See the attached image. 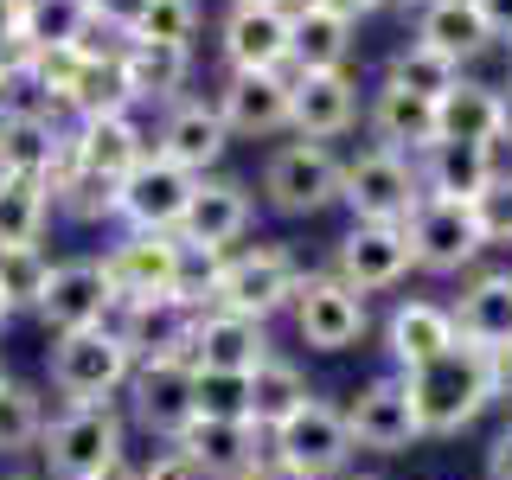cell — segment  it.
Wrapping results in <instances>:
<instances>
[{"mask_svg": "<svg viewBox=\"0 0 512 480\" xmlns=\"http://www.w3.org/2000/svg\"><path fill=\"white\" fill-rule=\"evenodd\" d=\"M404 391L416 404L423 436H455V429H468L493 404V359L480 346H448L442 359L404 372Z\"/></svg>", "mask_w": 512, "mask_h": 480, "instance_id": "obj_1", "label": "cell"}, {"mask_svg": "<svg viewBox=\"0 0 512 480\" xmlns=\"http://www.w3.org/2000/svg\"><path fill=\"white\" fill-rule=\"evenodd\" d=\"M128 378H135V352L116 333V320L52 340V391L64 404H109Z\"/></svg>", "mask_w": 512, "mask_h": 480, "instance_id": "obj_2", "label": "cell"}, {"mask_svg": "<svg viewBox=\"0 0 512 480\" xmlns=\"http://www.w3.org/2000/svg\"><path fill=\"white\" fill-rule=\"evenodd\" d=\"M295 295H301V263H295V250H282V244H256V250L218 256L212 308L244 314V320H269L276 308H295Z\"/></svg>", "mask_w": 512, "mask_h": 480, "instance_id": "obj_3", "label": "cell"}, {"mask_svg": "<svg viewBox=\"0 0 512 480\" xmlns=\"http://www.w3.org/2000/svg\"><path fill=\"white\" fill-rule=\"evenodd\" d=\"M39 455L52 461V480H96L122 461V416L109 404H64L45 423Z\"/></svg>", "mask_w": 512, "mask_h": 480, "instance_id": "obj_4", "label": "cell"}, {"mask_svg": "<svg viewBox=\"0 0 512 480\" xmlns=\"http://www.w3.org/2000/svg\"><path fill=\"white\" fill-rule=\"evenodd\" d=\"M340 199L352 205V218L359 224H404L416 212V199H423V180H416V167L404 154H391V148H365V154H352L346 160V173H340Z\"/></svg>", "mask_w": 512, "mask_h": 480, "instance_id": "obj_5", "label": "cell"}, {"mask_svg": "<svg viewBox=\"0 0 512 480\" xmlns=\"http://www.w3.org/2000/svg\"><path fill=\"white\" fill-rule=\"evenodd\" d=\"M199 192V173L173 167L148 148V160H135V173H122L116 186V218L128 231H154V237H180V218Z\"/></svg>", "mask_w": 512, "mask_h": 480, "instance_id": "obj_6", "label": "cell"}, {"mask_svg": "<svg viewBox=\"0 0 512 480\" xmlns=\"http://www.w3.org/2000/svg\"><path fill=\"white\" fill-rule=\"evenodd\" d=\"M340 173L346 167L333 160L327 141H288L263 167V199L276 205L282 218H314L340 199Z\"/></svg>", "mask_w": 512, "mask_h": 480, "instance_id": "obj_7", "label": "cell"}, {"mask_svg": "<svg viewBox=\"0 0 512 480\" xmlns=\"http://www.w3.org/2000/svg\"><path fill=\"white\" fill-rule=\"evenodd\" d=\"M404 231H410L416 269H429V276H461V269H468L474 256L487 250L474 205H461V199H436V192H423V199H416V212L404 218Z\"/></svg>", "mask_w": 512, "mask_h": 480, "instance_id": "obj_8", "label": "cell"}, {"mask_svg": "<svg viewBox=\"0 0 512 480\" xmlns=\"http://www.w3.org/2000/svg\"><path fill=\"white\" fill-rule=\"evenodd\" d=\"M269 455H282L288 468H301V474H314V480L340 474L346 461H352L346 410H333V404H320V397H308L295 416H282V423L269 429Z\"/></svg>", "mask_w": 512, "mask_h": 480, "instance_id": "obj_9", "label": "cell"}, {"mask_svg": "<svg viewBox=\"0 0 512 480\" xmlns=\"http://www.w3.org/2000/svg\"><path fill=\"white\" fill-rule=\"evenodd\" d=\"M416 269L410 231L404 224H352L333 250V276H340L352 295H378V288H397Z\"/></svg>", "mask_w": 512, "mask_h": 480, "instance_id": "obj_10", "label": "cell"}, {"mask_svg": "<svg viewBox=\"0 0 512 480\" xmlns=\"http://www.w3.org/2000/svg\"><path fill=\"white\" fill-rule=\"evenodd\" d=\"M122 308L116 282H109L103 256H84V263H58L52 269V288L39 301V320L52 333H84V327H109Z\"/></svg>", "mask_w": 512, "mask_h": 480, "instance_id": "obj_11", "label": "cell"}, {"mask_svg": "<svg viewBox=\"0 0 512 480\" xmlns=\"http://www.w3.org/2000/svg\"><path fill=\"white\" fill-rule=\"evenodd\" d=\"M128 397H135V423L148 429L154 442H180L192 429V365L160 352V359H135V378H128Z\"/></svg>", "mask_w": 512, "mask_h": 480, "instance_id": "obj_12", "label": "cell"}, {"mask_svg": "<svg viewBox=\"0 0 512 480\" xmlns=\"http://www.w3.org/2000/svg\"><path fill=\"white\" fill-rule=\"evenodd\" d=\"M109 282H116L122 301H160V295H180L186 276V244L180 237H154V231H128L116 250L103 256Z\"/></svg>", "mask_w": 512, "mask_h": 480, "instance_id": "obj_13", "label": "cell"}, {"mask_svg": "<svg viewBox=\"0 0 512 480\" xmlns=\"http://www.w3.org/2000/svg\"><path fill=\"white\" fill-rule=\"evenodd\" d=\"M352 448H372V455H404V448L423 442V423H416V404L404 391V378H372L346 410Z\"/></svg>", "mask_w": 512, "mask_h": 480, "instance_id": "obj_14", "label": "cell"}, {"mask_svg": "<svg viewBox=\"0 0 512 480\" xmlns=\"http://www.w3.org/2000/svg\"><path fill=\"white\" fill-rule=\"evenodd\" d=\"M295 327L314 352H346L365 333V295H352L340 276H301Z\"/></svg>", "mask_w": 512, "mask_h": 480, "instance_id": "obj_15", "label": "cell"}, {"mask_svg": "<svg viewBox=\"0 0 512 480\" xmlns=\"http://www.w3.org/2000/svg\"><path fill=\"white\" fill-rule=\"evenodd\" d=\"M359 122V84L346 71H295L288 77V128L301 141H333Z\"/></svg>", "mask_w": 512, "mask_h": 480, "instance_id": "obj_16", "label": "cell"}, {"mask_svg": "<svg viewBox=\"0 0 512 480\" xmlns=\"http://www.w3.org/2000/svg\"><path fill=\"white\" fill-rule=\"evenodd\" d=\"M263 359H269L263 320L224 314V308L192 314V372H237V378H250Z\"/></svg>", "mask_w": 512, "mask_h": 480, "instance_id": "obj_17", "label": "cell"}, {"mask_svg": "<svg viewBox=\"0 0 512 480\" xmlns=\"http://www.w3.org/2000/svg\"><path fill=\"white\" fill-rule=\"evenodd\" d=\"M173 448L199 468V480H244L269 455V436L256 423H205V416H192V429Z\"/></svg>", "mask_w": 512, "mask_h": 480, "instance_id": "obj_18", "label": "cell"}, {"mask_svg": "<svg viewBox=\"0 0 512 480\" xmlns=\"http://www.w3.org/2000/svg\"><path fill=\"white\" fill-rule=\"evenodd\" d=\"M250 231V192L237 180H199L186 218H180V244L186 250H205V256H224V244Z\"/></svg>", "mask_w": 512, "mask_h": 480, "instance_id": "obj_19", "label": "cell"}, {"mask_svg": "<svg viewBox=\"0 0 512 480\" xmlns=\"http://www.w3.org/2000/svg\"><path fill=\"white\" fill-rule=\"evenodd\" d=\"M224 148H231V128H224L218 103H199V96L173 103V109H167V122H160V141H154V154H160V160H173V167L199 173V180H205V167H212Z\"/></svg>", "mask_w": 512, "mask_h": 480, "instance_id": "obj_20", "label": "cell"}, {"mask_svg": "<svg viewBox=\"0 0 512 480\" xmlns=\"http://www.w3.org/2000/svg\"><path fill=\"white\" fill-rule=\"evenodd\" d=\"M288 45H295V13L288 7H231V20H224L231 71H282Z\"/></svg>", "mask_w": 512, "mask_h": 480, "instance_id": "obj_21", "label": "cell"}, {"mask_svg": "<svg viewBox=\"0 0 512 480\" xmlns=\"http://www.w3.org/2000/svg\"><path fill=\"white\" fill-rule=\"evenodd\" d=\"M448 314H455V340L461 346H480V352L512 346V269L474 276Z\"/></svg>", "mask_w": 512, "mask_h": 480, "instance_id": "obj_22", "label": "cell"}, {"mask_svg": "<svg viewBox=\"0 0 512 480\" xmlns=\"http://www.w3.org/2000/svg\"><path fill=\"white\" fill-rule=\"evenodd\" d=\"M218 116L231 135H276L288 128V77L282 71H231L218 96Z\"/></svg>", "mask_w": 512, "mask_h": 480, "instance_id": "obj_23", "label": "cell"}, {"mask_svg": "<svg viewBox=\"0 0 512 480\" xmlns=\"http://www.w3.org/2000/svg\"><path fill=\"white\" fill-rule=\"evenodd\" d=\"M455 340V314L436 308V301H397L391 320H384V352L397 359V372H416V365L442 359Z\"/></svg>", "mask_w": 512, "mask_h": 480, "instance_id": "obj_24", "label": "cell"}, {"mask_svg": "<svg viewBox=\"0 0 512 480\" xmlns=\"http://www.w3.org/2000/svg\"><path fill=\"white\" fill-rule=\"evenodd\" d=\"M372 135H378V148H391L404 160L429 154V148H436V103L384 77V90L372 96Z\"/></svg>", "mask_w": 512, "mask_h": 480, "instance_id": "obj_25", "label": "cell"}, {"mask_svg": "<svg viewBox=\"0 0 512 480\" xmlns=\"http://www.w3.org/2000/svg\"><path fill=\"white\" fill-rule=\"evenodd\" d=\"M493 173H500L493 167V148H480V141H436L423 154V192H436V199L474 205L493 186Z\"/></svg>", "mask_w": 512, "mask_h": 480, "instance_id": "obj_26", "label": "cell"}, {"mask_svg": "<svg viewBox=\"0 0 512 480\" xmlns=\"http://www.w3.org/2000/svg\"><path fill=\"white\" fill-rule=\"evenodd\" d=\"M192 71V52L186 45H154V39H128L122 45V77H128V96L135 103H180V84Z\"/></svg>", "mask_w": 512, "mask_h": 480, "instance_id": "obj_27", "label": "cell"}, {"mask_svg": "<svg viewBox=\"0 0 512 480\" xmlns=\"http://www.w3.org/2000/svg\"><path fill=\"white\" fill-rule=\"evenodd\" d=\"M71 141L77 160L103 180H122V173H135V160H148V135L135 128V116H90L71 128Z\"/></svg>", "mask_w": 512, "mask_h": 480, "instance_id": "obj_28", "label": "cell"}, {"mask_svg": "<svg viewBox=\"0 0 512 480\" xmlns=\"http://www.w3.org/2000/svg\"><path fill=\"white\" fill-rule=\"evenodd\" d=\"M64 128H52L45 109H0V173H32L45 180L52 173V154H58Z\"/></svg>", "mask_w": 512, "mask_h": 480, "instance_id": "obj_29", "label": "cell"}, {"mask_svg": "<svg viewBox=\"0 0 512 480\" xmlns=\"http://www.w3.org/2000/svg\"><path fill=\"white\" fill-rule=\"evenodd\" d=\"M436 141H480V148H500V90L461 77V84L436 103Z\"/></svg>", "mask_w": 512, "mask_h": 480, "instance_id": "obj_30", "label": "cell"}, {"mask_svg": "<svg viewBox=\"0 0 512 480\" xmlns=\"http://www.w3.org/2000/svg\"><path fill=\"white\" fill-rule=\"evenodd\" d=\"M352 58V20L327 7H295V45H288V64L295 71H346Z\"/></svg>", "mask_w": 512, "mask_h": 480, "instance_id": "obj_31", "label": "cell"}, {"mask_svg": "<svg viewBox=\"0 0 512 480\" xmlns=\"http://www.w3.org/2000/svg\"><path fill=\"white\" fill-rule=\"evenodd\" d=\"M416 39L436 45L442 58H455V64H461V58L487 52L493 32H487V20H480L474 0H442V7H423V13H416Z\"/></svg>", "mask_w": 512, "mask_h": 480, "instance_id": "obj_32", "label": "cell"}, {"mask_svg": "<svg viewBox=\"0 0 512 480\" xmlns=\"http://www.w3.org/2000/svg\"><path fill=\"white\" fill-rule=\"evenodd\" d=\"M45 218H52V186L32 173H0V250L39 244Z\"/></svg>", "mask_w": 512, "mask_h": 480, "instance_id": "obj_33", "label": "cell"}, {"mask_svg": "<svg viewBox=\"0 0 512 480\" xmlns=\"http://www.w3.org/2000/svg\"><path fill=\"white\" fill-rule=\"evenodd\" d=\"M308 397H314V391L301 384V372H295V365L269 352V359H263V365L250 372V423H256V429L269 436V429H276L282 416H295L301 404H308Z\"/></svg>", "mask_w": 512, "mask_h": 480, "instance_id": "obj_34", "label": "cell"}, {"mask_svg": "<svg viewBox=\"0 0 512 480\" xmlns=\"http://www.w3.org/2000/svg\"><path fill=\"white\" fill-rule=\"evenodd\" d=\"M384 77H391V84H404V90H416V96H429V103H442V96L461 84V64H455V58H442L436 45L410 39L404 52L391 58V71H384Z\"/></svg>", "mask_w": 512, "mask_h": 480, "instance_id": "obj_35", "label": "cell"}, {"mask_svg": "<svg viewBox=\"0 0 512 480\" xmlns=\"http://www.w3.org/2000/svg\"><path fill=\"white\" fill-rule=\"evenodd\" d=\"M52 256H45L39 244H20V250H0V295H7V308L20 314L32 308L39 314V301H45V288H52Z\"/></svg>", "mask_w": 512, "mask_h": 480, "instance_id": "obj_36", "label": "cell"}, {"mask_svg": "<svg viewBox=\"0 0 512 480\" xmlns=\"http://www.w3.org/2000/svg\"><path fill=\"white\" fill-rule=\"evenodd\" d=\"M45 436V404L32 384H0V455H32Z\"/></svg>", "mask_w": 512, "mask_h": 480, "instance_id": "obj_37", "label": "cell"}, {"mask_svg": "<svg viewBox=\"0 0 512 480\" xmlns=\"http://www.w3.org/2000/svg\"><path fill=\"white\" fill-rule=\"evenodd\" d=\"M77 122L90 116H128L135 109V96H128V77H122V58H103V64H84V84L71 96Z\"/></svg>", "mask_w": 512, "mask_h": 480, "instance_id": "obj_38", "label": "cell"}, {"mask_svg": "<svg viewBox=\"0 0 512 480\" xmlns=\"http://www.w3.org/2000/svg\"><path fill=\"white\" fill-rule=\"evenodd\" d=\"M84 20H90V0H26L20 7V32L32 45H71L77 32H84Z\"/></svg>", "mask_w": 512, "mask_h": 480, "instance_id": "obj_39", "label": "cell"}, {"mask_svg": "<svg viewBox=\"0 0 512 480\" xmlns=\"http://www.w3.org/2000/svg\"><path fill=\"white\" fill-rule=\"evenodd\" d=\"M192 410H199L205 423H250V378L192 372Z\"/></svg>", "mask_w": 512, "mask_h": 480, "instance_id": "obj_40", "label": "cell"}, {"mask_svg": "<svg viewBox=\"0 0 512 480\" xmlns=\"http://www.w3.org/2000/svg\"><path fill=\"white\" fill-rule=\"evenodd\" d=\"M84 64L90 58H77V45H45V52L32 58V77H26V84L39 90L45 103H64V109H71L77 84H84Z\"/></svg>", "mask_w": 512, "mask_h": 480, "instance_id": "obj_41", "label": "cell"}, {"mask_svg": "<svg viewBox=\"0 0 512 480\" xmlns=\"http://www.w3.org/2000/svg\"><path fill=\"white\" fill-rule=\"evenodd\" d=\"M116 186L122 180H103V173H90V167H77L71 180H64L52 199L64 205L71 218H84V224H96V218H116Z\"/></svg>", "mask_w": 512, "mask_h": 480, "instance_id": "obj_42", "label": "cell"}, {"mask_svg": "<svg viewBox=\"0 0 512 480\" xmlns=\"http://www.w3.org/2000/svg\"><path fill=\"white\" fill-rule=\"evenodd\" d=\"M199 32V0H148L135 39H154V45H186Z\"/></svg>", "mask_w": 512, "mask_h": 480, "instance_id": "obj_43", "label": "cell"}, {"mask_svg": "<svg viewBox=\"0 0 512 480\" xmlns=\"http://www.w3.org/2000/svg\"><path fill=\"white\" fill-rule=\"evenodd\" d=\"M474 218L487 244H512V173H493V186L474 199Z\"/></svg>", "mask_w": 512, "mask_h": 480, "instance_id": "obj_44", "label": "cell"}, {"mask_svg": "<svg viewBox=\"0 0 512 480\" xmlns=\"http://www.w3.org/2000/svg\"><path fill=\"white\" fill-rule=\"evenodd\" d=\"M141 13H148V0H90V20L109 26V32H122V39H135Z\"/></svg>", "mask_w": 512, "mask_h": 480, "instance_id": "obj_45", "label": "cell"}, {"mask_svg": "<svg viewBox=\"0 0 512 480\" xmlns=\"http://www.w3.org/2000/svg\"><path fill=\"white\" fill-rule=\"evenodd\" d=\"M141 480H199V468H192V461L180 455V448L167 442V448H160V455L148 461V468H141Z\"/></svg>", "mask_w": 512, "mask_h": 480, "instance_id": "obj_46", "label": "cell"}, {"mask_svg": "<svg viewBox=\"0 0 512 480\" xmlns=\"http://www.w3.org/2000/svg\"><path fill=\"white\" fill-rule=\"evenodd\" d=\"M487 480H512V423L493 436V448H487Z\"/></svg>", "mask_w": 512, "mask_h": 480, "instance_id": "obj_47", "label": "cell"}, {"mask_svg": "<svg viewBox=\"0 0 512 480\" xmlns=\"http://www.w3.org/2000/svg\"><path fill=\"white\" fill-rule=\"evenodd\" d=\"M480 7V20H487L493 39H512V0H474Z\"/></svg>", "mask_w": 512, "mask_h": 480, "instance_id": "obj_48", "label": "cell"}, {"mask_svg": "<svg viewBox=\"0 0 512 480\" xmlns=\"http://www.w3.org/2000/svg\"><path fill=\"white\" fill-rule=\"evenodd\" d=\"M244 480H314V474H301V468H288V461H282V455H263V461H256V468H250Z\"/></svg>", "mask_w": 512, "mask_h": 480, "instance_id": "obj_49", "label": "cell"}, {"mask_svg": "<svg viewBox=\"0 0 512 480\" xmlns=\"http://www.w3.org/2000/svg\"><path fill=\"white\" fill-rule=\"evenodd\" d=\"M308 7H327V13H340V20H365V13H378L384 0H308Z\"/></svg>", "mask_w": 512, "mask_h": 480, "instance_id": "obj_50", "label": "cell"}, {"mask_svg": "<svg viewBox=\"0 0 512 480\" xmlns=\"http://www.w3.org/2000/svg\"><path fill=\"white\" fill-rule=\"evenodd\" d=\"M487 359H493V397H506V404H512V346L487 352Z\"/></svg>", "mask_w": 512, "mask_h": 480, "instance_id": "obj_51", "label": "cell"}, {"mask_svg": "<svg viewBox=\"0 0 512 480\" xmlns=\"http://www.w3.org/2000/svg\"><path fill=\"white\" fill-rule=\"evenodd\" d=\"M20 7H26V0H0V39L20 32Z\"/></svg>", "mask_w": 512, "mask_h": 480, "instance_id": "obj_52", "label": "cell"}, {"mask_svg": "<svg viewBox=\"0 0 512 480\" xmlns=\"http://www.w3.org/2000/svg\"><path fill=\"white\" fill-rule=\"evenodd\" d=\"M500 141H512V84L500 90Z\"/></svg>", "mask_w": 512, "mask_h": 480, "instance_id": "obj_53", "label": "cell"}, {"mask_svg": "<svg viewBox=\"0 0 512 480\" xmlns=\"http://www.w3.org/2000/svg\"><path fill=\"white\" fill-rule=\"evenodd\" d=\"M96 480H141V468H128V461H116V468H103Z\"/></svg>", "mask_w": 512, "mask_h": 480, "instance_id": "obj_54", "label": "cell"}, {"mask_svg": "<svg viewBox=\"0 0 512 480\" xmlns=\"http://www.w3.org/2000/svg\"><path fill=\"white\" fill-rule=\"evenodd\" d=\"M13 90H20V84H13V77H0V109H13Z\"/></svg>", "mask_w": 512, "mask_h": 480, "instance_id": "obj_55", "label": "cell"}, {"mask_svg": "<svg viewBox=\"0 0 512 480\" xmlns=\"http://www.w3.org/2000/svg\"><path fill=\"white\" fill-rule=\"evenodd\" d=\"M7 320H13V308H7V295H0V333H7Z\"/></svg>", "mask_w": 512, "mask_h": 480, "instance_id": "obj_56", "label": "cell"}, {"mask_svg": "<svg viewBox=\"0 0 512 480\" xmlns=\"http://www.w3.org/2000/svg\"><path fill=\"white\" fill-rule=\"evenodd\" d=\"M237 7H282V0H237Z\"/></svg>", "mask_w": 512, "mask_h": 480, "instance_id": "obj_57", "label": "cell"}, {"mask_svg": "<svg viewBox=\"0 0 512 480\" xmlns=\"http://www.w3.org/2000/svg\"><path fill=\"white\" fill-rule=\"evenodd\" d=\"M404 7H416V13H423V7H442V0H404Z\"/></svg>", "mask_w": 512, "mask_h": 480, "instance_id": "obj_58", "label": "cell"}, {"mask_svg": "<svg viewBox=\"0 0 512 480\" xmlns=\"http://www.w3.org/2000/svg\"><path fill=\"white\" fill-rule=\"evenodd\" d=\"M346 480H372V474H346Z\"/></svg>", "mask_w": 512, "mask_h": 480, "instance_id": "obj_59", "label": "cell"}, {"mask_svg": "<svg viewBox=\"0 0 512 480\" xmlns=\"http://www.w3.org/2000/svg\"><path fill=\"white\" fill-rule=\"evenodd\" d=\"M13 480H32V474H13Z\"/></svg>", "mask_w": 512, "mask_h": 480, "instance_id": "obj_60", "label": "cell"}, {"mask_svg": "<svg viewBox=\"0 0 512 480\" xmlns=\"http://www.w3.org/2000/svg\"><path fill=\"white\" fill-rule=\"evenodd\" d=\"M506 52H512V39H506Z\"/></svg>", "mask_w": 512, "mask_h": 480, "instance_id": "obj_61", "label": "cell"}, {"mask_svg": "<svg viewBox=\"0 0 512 480\" xmlns=\"http://www.w3.org/2000/svg\"><path fill=\"white\" fill-rule=\"evenodd\" d=\"M0 384H7V378H0Z\"/></svg>", "mask_w": 512, "mask_h": 480, "instance_id": "obj_62", "label": "cell"}]
</instances>
